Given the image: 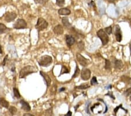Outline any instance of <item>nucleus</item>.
I'll return each mask as SVG.
<instances>
[{"instance_id":"obj_33","label":"nucleus","mask_w":131,"mask_h":116,"mask_svg":"<svg viewBox=\"0 0 131 116\" xmlns=\"http://www.w3.org/2000/svg\"><path fill=\"white\" fill-rule=\"evenodd\" d=\"M121 106H122V104H121V105H119V106L117 107H116V108H115V109H114V113H117V111H118V109H119V108H120Z\"/></svg>"},{"instance_id":"obj_23","label":"nucleus","mask_w":131,"mask_h":116,"mask_svg":"<svg viewBox=\"0 0 131 116\" xmlns=\"http://www.w3.org/2000/svg\"><path fill=\"white\" fill-rule=\"evenodd\" d=\"M9 111L11 113L12 115H14V114H15L16 112H17V109H16V108L15 107L10 106L9 108Z\"/></svg>"},{"instance_id":"obj_24","label":"nucleus","mask_w":131,"mask_h":116,"mask_svg":"<svg viewBox=\"0 0 131 116\" xmlns=\"http://www.w3.org/2000/svg\"><path fill=\"white\" fill-rule=\"evenodd\" d=\"M56 4L58 7H63L65 5V0H56Z\"/></svg>"},{"instance_id":"obj_29","label":"nucleus","mask_w":131,"mask_h":116,"mask_svg":"<svg viewBox=\"0 0 131 116\" xmlns=\"http://www.w3.org/2000/svg\"><path fill=\"white\" fill-rule=\"evenodd\" d=\"M124 94H125V96H129L130 95H131V88L128 89L125 92Z\"/></svg>"},{"instance_id":"obj_7","label":"nucleus","mask_w":131,"mask_h":116,"mask_svg":"<svg viewBox=\"0 0 131 116\" xmlns=\"http://www.w3.org/2000/svg\"><path fill=\"white\" fill-rule=\"evenodd\" d=\"M76 59L78 62L81 66L83 67H86L88 65V61H87L85 58H84L82 55H80V53H78L76 55Z\"/></svg>"},{"instance_id":"obj_30","label":"nucleus","mask_w":131,"mask_h":116,"mask_svg":"<svg viewBox=\"0 0 131 116\" xmlns=\"http://www.w3.org/2000/svg\"><path fill=\"white\" fill-rule=\"evenodd\" d=\"M78 47L81 50H83V49H84V43L82 41H80L78 44Z\"/></svg>"},{"instance_id":"obj_18","label":"nucleus","mask_w":131,"mask_h":116,"mask_svg":"<svg viewBox=\"0 0 131 116\" xmlns=\"http://www.w3.org/2000/svg\"><path fill=\"white\" fill-rule=\"evenodd\" d=\"M76 89H80V90H84V89H86L89 87H90V85L88 84V83H84V84H82L81 85L77 86Z\"/></svg>"},{"instance_id":"obj_32","label":"nucleus","mask_w":131,"mask_h":116,"mask_svg":"<svg viewBox=\"0 0 131 116\" xmlns=\"http://www.w3.org/2000/svg\"><path fill=\"white\" fill-rule=\"evenodd\" d=\"M107 96H110V97H111V98H112L113 99H115V97H114V96H113L112 95V92H110L109 93H108V94H106Z\"/></svg>"},{"instance_id":"obj_36","label":"nucleus","mask_w":131,"mask_h":116,"mask_svg":"<svg viewBox=\"0 0 131 116\" xmlns=\"http://www.w3.org/2000/svg\"><path fill=\"white\" fill-rule=\"evenodd\" d=\"M72 112H71V111H68V113H67L66 114V116H72Z\"/></svg>"},{"instance_id":"obj_26","label":"nucleus","mask_w":131,"mask_h":116,"mask_svg":"<svg viewBox=\"0 0 131 116\" xmlns=\"http://www.w3.org/2000/svg\"><path fill=\"white\" fill-rule=\"evenodd\" d=\"M90 83H91V85H92V86L96 85V84H98L97 80V78L96 77H93V78L92 79L91 81H90Z\"/></svg>"},{"instance_id":"obj_3","label":"nucleus","mask_w":131,"mask_h":116,"mask_svg":"<svg viewBox=\"0 0 131 116\" xmlns=\"http://www.w3.org/2000/svg\"><path fill=\"white\" fill-rule=\"evenodd\" d=\"M97 35L102 41L103 45H105L108 43L109 41V38L106 32L103 29H100L97 32Z\"/></svg>"},{"instance_id":"obj_40","label":"nucleus","mask_w":131,"mask_h":116,"mask_svg":"<svg viewBox=\"0 0 131 116\" xmlns=\"http://www.w3.org/2000/svg\"><path fill=\"white\" fill-rule=\"evenodd\" d=\"M23 116H33L32 114H29V113H27V114H23Z\"/></svg>"},{"instance_id":"obj_10","label":"nucleus","mask_w":131,"mask_h":116,"mask_svg":"<svg viewBox=\"0 0 131 116\" xmlns=\"http://www.w3.org/2000/svg\"><path fill=\"white\" fill-rule=\"evenodd\" d=\"M65 41L67 45L69 47L72 46L75 43V39L72 35H65Z\"/></svg>"},{"instance_id":"obj_17","label":"nucleus","mask_w":131,"mask_h":116,"mask_svg":"<svg viewBox=\"0 0 131 116\" xmlns=\"http://www.w3.org/2000/svg\"><path fill=\"white\" fill-rule=\"evenodd\" d=\"M114 66H115V68L116 69H121L123 67V64L121 60H118V59H117L115 61V63H114Z\"/></svg>"},{"instance_id":"obj_16","label":"nucleus","mask_w":131,"mask_h":116,"mask_svg":"<svg viewBox=\"0 0 131 116\" xmlns=\"http://www.w3.org/2000/svg\"><path fill=\"white\" fill-rule=\"evenodd\" d=\"M0 105L2 106L3 107H5L6 108H8L9 106V103L4 98H0Z\"/></svg>"},{"instance_id":"obj_12","label":"nucleus","mask_w":131,"mask_h":116,"mask_svg":"<svg viewBox=\"0 0 131 116\" xmlns=\"http://www.w3.org/2000/svg\"><path fill=\"white\" fill-rule=\"evenodd\" d=\"M53 31L56 35H62L64 33V28L61 25H58L54 28Z\"/></svg>"},{"instance_id":"obj_20","label":"nucleus","mask_w":131,"mask_h":116,"mask_svg":"<svg viewBox=\"0 0 131 116\" xmlns=\"http://www.w3.org/2000/svg\"><path fill=\"white\" fill-rule=\"evenodd\" d=\"M13 94H14V96L16 98H17V99H19V98L21 97L20 96V93H19V90H18V89L14 87V88L13 89Z\"/></svg>"},{"instance_id":"obj_11","label":"nucleus","mask_w":131,"mask_h":116,"mask_svg":"<svg viewBox=\"0 0 131 116\" xmlns=\"http://www.w3.org/2000/svg\"><path fill=\"white\" fill-rule=\"evenodd\" d=\"M40 75L41 76H42V77L44 78V80H45L46 82V84H47V87H50V86L51 85V80L50 79V77L49 76L46 74V73L42 72V71H40Z\"/></svg>"},{"instance_id":"obj_22","label":"nucleus","mask_w":131,"mask_h":116,"mask_svg":"<svg viewBox=\"0 0 131 116\" xmlns=\"http://www.w3.org/2000/svg\"><path fill=\"white\" fill-rule=\"evenodd\" d=\"M7 29V27L3 23H0V34H2L5 32Z\"/></svg>"},{"instance_id":"obj_43","label":"nucleus","mask_w":131,"mask_h":116,"mask_svg":"<svg viewBox=\"0 0 131 116\" xmlns=\"http://www.w3.org/2000/svg\"><path fill=\"white\" fill-rule=\"evenodd\" d=\"M130 99H131V98H130Z\"/></svg>"},{"instance_id":"obj_34","label":"nucleus","mask_w":131,"mask_h":116,"mask_svg":"<svg viewBox=\"0 0 131 116\" xmlns=\"http://www.w3.org/2000/svg\"><path fill=\"white\" fill-rule=\"evenodd\" d=\"M88 5L89 6H91V7H93V6H95L94 2V1H92L90 3H88Z\"/></svg>"},{"instance_id":"obj_42","label":"nucleus","mask_w":131,"mask_h":116,"mask_svg":"<svg viewBox=\"0 0 131 116\" xmlns=\"http://www.w3.org/2000/svg\"><path fill=\"white\" fill-rule=\"evenodd\" d=\"M129 48H130V51H131V44L129 45Z\"/></svg>"},{"instance_id":"obj_5","label":"nucleus","mask_w":131,"mask_h":116,"mask_svg":"<svg viewBox=\"0 0 131 116\" xmlns=\"http://www.w3.org/2000/svg\"><path fill=\"white\" fill-rule=\"evenodd\" d=\"M13 28L16 29H26L27 28L26 22L23 19H18L13 24Z\"/></svg>"},{"instance_id":"obj_38","label":"nucleus","mask_w":131,"mask_h":116,"mask_svg":"<svg viewBox=\"0 0 131 116\" xmlns=\"http://www.w3.org/2000/svg\"><path fill=\"white\" fill-rule=\"evenodd\" d=\"M128 82L129 84H131V78H129L128 80Z\"/></svg>"},{"instance_id":"obj_8","label":"nucleus","mask_w":131,"mask_h":116,"mask_svg":"<svg viewBox=\"0 0 131 116\" xmlns=\"http://www.w3.org/2000/svg\"><path fill=\"white\" fill-rule=\"evenodd\" d=\"M115 38L117 42H120L122 41V32L121 29L118 25H115Z\"/></svg>"},{"instance_id":"obj_37","label":"nucleus","mask_w":131,"mask_h":116,"mask_svg":"<svg viewBox=\"0 0 131 116\" xmlns=\"http://www.w3.org/2000/svg\"><path fill=\"white\" fill-rule=\"evenodd\" d=\"M65 90V87H62V88H61V89H60V90H59V92H62L64 91Z\"/></svg>"},{"instance_id":"obj_9","label":"nucleus","mask_w":131,"mask_h":116,"mask_svg":"<svg viewBox=\"0 0 131 116\" xmlns=\"http://www.w3.org/2000/svg\"><path fill=\"white\" fill-rule=\"evenodd\" d=\"M17 17V15L15 12H8L5 16V20L7 22H11L14 21Z\"/></svg>"},{"instance_id":"obj_19","label":"nucleus","mask_w":131,"mask_h":116,"mask_svg":"<svg viewBox=\"0 0 131 116\" xmlns=\"http://www.w3.org/2000/svg\"><path fill=\"white\" fill-rule=\"evenodd\" d=\"M69 72V70H68V68H66V66H62V69L61 70V73H60V75H59V76H60L61 75H63V74L65 73H68Z\"/></svg>"},{"instance_id":"obj_27","label":"nucleus","mask_w":131,"mask_h":116,"mask_svg":"<svg viewBox=\"0 0 131 116\" xmlns=\"http://www.w3.org/2000/svg\"><path fill=\"white\" fill-rule=\"evenodd\" d=\"M105 32L108 34V35H111L112 34V27L111 26L105 28Z\"/></svg>"},{"instance_id":"obj_6","label":"nucleus","mask_w":131,"mask_h":116,"mask_svg":"<svg viewBox=\"0 0 131 116\" xmlns=\"http://www.w3.org/2000/svg\"><path fill=\"white\" fill-rule=\"evenodd\" d=\"M81 78L83 80H88L91 76V72L89 69L83 68L81 71Z\"/></svg>"},{"instance_id":"obj_31","label":"nucleus","mask_w":131,"mask_h":116,"mask_svg":"<svg viewBox=\"0 0 131 116\" xmlns=\"http://www.w3.org/2000/svg\"><path fill=\"white\" fill-rule=\"evenodd\" d=\"M7 59H8V55H7L4 58V60H3V62H2V65H3V66H5V65L6 61L7 60Z\"/></svg>"},{"instance_id":"obj_14","label":"nucleus","mask_w":131,"mask_h":116,"mask_svg":"<svg viewBox=\"0 0 131 116\" xmlns=\"http://www.w3.org/2000/svg\"><path fill=\"white\" fill-rule=\"evenodd\" d=\"M71 13V10L66 8H61L58 10V14L61 15H69Z\"/></svg>"},{"instance_id":"obj_25","label":"nucleus","mask_w":131,"mask_h":116,"mask_svg":"<svg viewBox=\"0 0 131 116\" xmlns=\"http://www.w3.org/2000/svg\"><path fill=\"white\" fill-rule=\"evenodd\" d=\"M79 73H80V70L78 68V65H76V68L75 73H74V75L72 76V78H75V77H78L79 75Z\"/></svg>"},{"instance_id":"obj_1","label":"nucleus","mask_w":131,"mask_h":116,"mask_svg":"<svg viewBox=\"0 0 131 116\" xmlns=\"http://www.w3.org/2000/svg\"><path fill=\"white\" fill-rule=\"evenodd\" d=\"M37 71L35 67L32 66H27L24 67L20 70L19 73V78H24L28 75L32 74L33 73H35Z\"/></svg>"},{"instance_id":"obj_41","label":"nucleus","mask_w":131,"mask_h":116,"mask_svg":"<svg viewBox=\"0 0 131 116\" xmlns=\"http://www.w3.org/2000/svg\"><path fill=\"white\" fill-rule=\"evenodd\" d=\"M11 70H12V72H14V71L15 70V67H14V68H12Z\"/></svg>"},{"instance_id":"obj_4","label":"nucleus","mask_w":131,"mask_h":116,"mask_svg":"<svg viewBox=\"0 0 131 116\" xmlns=\"http://www.w3.org/2000/svg\"><path fill=\"white\" fill-rule=\"evenodd\" d=\"M48 25V22L46 21L45 19L42 18H39L35 26L38 31H41L47 28Z\"/></svg>"},{"instance_id":"obj_15","label":"nucleus","mask_w":131,"mask_h":116,"mask_svg":"<svg viewBox=\"0 0 131 116\" xmlns=\"http://www.w3.org/2000/svg\"><path fill=\"white\" fill-rule=\"evenodd\" d=\"M62 23H63L64 26H65L66 28H71V27H72V26H71V24L69 22V19H68V18L67 17L62 18Z\"/></svg>"},{"instance_id":"obj_35","label":"nucleus","mask_w":131,"mask_h":116,"mask_svg":"<svg viewBox=\"0 0 131 116\" xmlns=\"http://www.w3.org/2000/svg\"><path fill=\"white\" fill-rule=\"evenodd\" d=\"M117 1V0H107V1L110 3H114V2H115Z\"/></svg>"},{"instance_id":"obj_28","label":"nucleus","mask_w":131,"mask_h":116,"mask_svg":"<svg viewBox=\"0 0 131 116\" xmlns=\"http://www.w3.org/2000/svg\"><path fill=\"white\" fill-rule=\"evenodd\" d=\"M35 3L39 4H44L47 2V0H34Z\"/></svg>"},{"instance_id":"obj_13","label":"nucleus","mask_w":131,"mask_h":116,"mask_svg":"<svg viewBox=\"0 0 131 116\" xmlns=\"http://www.w3.org/2000/svg\"><path fill=\"white\" fill-rule=\"evenodd\" d=\"M20 103L22 105V109H23V110L26 111H30L31 107L28 103L25 102V101L23 100H22L20 102Z\"/></svg>"},{"instance_id":"obj_21","label":"nucleus","mask_w":131,"mask_h":116,"mask_svg":"<svg viewBox=\"0 0 131 116\" xmlns=\"http://www.w3.org/2000/svg\"><path fill=\"white\" fill-rule=\"evenodd\" d=\"M111 68V64L109 60L105 59V69L106 70H110Z\"/></svg>"},{"instance_id":"obj_2","label":"nucleus","mask_w":131,"mask_h":116,"mask_svg":"<svg viewBox=\"0 0 131 116\" xmlns=\"http://www.w3.org/2000/svg\"><path fill=\"white\" fill-rule=\"evenodd\" d=\"M53 62V58L49 55L43 56L38 60V63L40 66L48 67L51 65Z\"/></svg>"},{"instance_id":"obj_39","label":"nucleus","mask_w":131,"mask_h":116,"mask_svg":"<svg viewBox=\"0 0 131 116\" xmlns=\"http://www.w3.org/2000/svg\"><path fill=\"white\" fill-rule=\"evenodd\" d=\"M2 53V47H1V45H0V54Z\"/></svg>"}]
</instances>
